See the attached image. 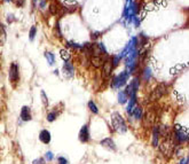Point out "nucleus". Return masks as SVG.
<instances>
[{"mask_svg": "<svg viewBox=\"0 0 189 164\" xmlns=\"http://www.w3.org/2000/svg\"><path fill=\"white\" fill-rule=\"evenodd\" d=\"M111 124H113V126L117 132L124 133V132L127 131V126H126V123H125L124 118L118 112H113L111 115Z\"/></svg>", "mask_w": 189, "mask_h": 164, "instance_id": "f257e3e1", "label": "nucleus"}, {"mask_svg": "<svg viewBox=\"0 0 189 164\" xmlns=\"http://www.w3.org/2000/svg\"><path fill=\"white\" fill-rule=\"evenodd\" d=\"M166 92V86L165 84H159L158 86H156L154 89V91L151 92L150 94V100L151 101H155V100H158L159 98H162Z\"/></svg>", "mask_w": 189, "mask_h": 164, "instance_id": "f03ea898", "label": "nucleus"}, {"mask_svg": "<svg viewBox=\"0 0 189 164\" xmlns=\"http://www.w3.org/2000/svg\"><path fill=\"white\" fill-rule=\"evenodd\" d=\"M9 79L12 83H16L19 79V68L16 62H13L9 69Z\"/></svg>", "mask_w": 189, "mask_h": 164, "instance_id": "7ed1b4c3", "label": "nucleus"}, {"mask_svg": "<svg viewBox=\"0 0 189 164\" xmlns=\"http://www.w3.org/2000/svg\"><path fill=\"white\" fill-rule=\"evenodd\" d=\"M79 140L81 142H87L90 140V130H88V125L85 124L83 125V128H80L79 132Z\"/></svg>", "mask_w": 189, "mask_h": 164, "instance_id": "20e7f679", "label": "nucleus"}, {"mask_svg": "<svg viewBox=\"0 0 189 164\" xmlns=\"http://www.w3.org/2000/svg\"><path fill=\"white\" fill-rule=\"evenodd\" d=\"M127 77H129V73H127V71H124L123 73H120V75H119L117 78H115L113 85L115 86V87H120L122 85H124V84H125V82H126Z\"/></svg>", "mask_w": 189, "mask_h": 164, "instance_id": "39448f33", "label": "nucleus"}, {"mask_svg": "<svg viewBox=\"0 0 189 164\" xmlns=\"http://www.w3.org/2000/svg\"><path fill=\"white\" fill-rule=\"evenodd\" d=\"M21 118L24 121V122H29V121H31V118H32V115H31V110L30 108L28 107V106H24V107H22V109H21Z\"/></svg>", "mask_w": 189, "mask_h": 164, "instance_id": "423d86ee", "label": "nucleus"}, {"mask_svg": "<svg viewBox=\"0 0 189 164\" xmlns=\"http://www.w3.org/2000/svg\"><path fill=\"white\" fill-rule=\"evenodd\" d=\"M100 145L103 146L104 148H107V149L116 150V145H115V142H113V140L111 138H106V139L101 140V141H100Z\"/></svg>", "mask_w": 189, "mask_h": 164, "instance_id": "0eeeda50", "label": "nucleus"}, {"mask_svg": "<svg viewBox=\"0 0 189 164\" xmlns=\"http://www.w3.org/2000/svg\"><path fill=\"white\" fill-rule=\"evenodd\" d=\"M115 68L113 63V59H108L107 62L103 64V75L104 76H109L110 73L113 71V69Z\"/></svg>", "mask_w": 189, "mask_h": 164, "instance_id": "6e6552de", "label": "nucleus"}, {"mask_svg": "<svg viewBox=\"0 0 189 164\" xmlns=\"http://www.w3.org/2000/svg\"><path fill=\"white\" fill-rule=\"evenodd\" d=\"M39 139H40V141L44 142V144H49V141H51V133H49V131H47V130L40 131V133H39Z\"/></svg>", "mask_w": 189, "mask_h": 164, "instance_id": "1a4fd4ad", "label": "nucleus"}, {"mask_svg": "<svg viewBox=\"0 0 189 164\" xmlns=\"http://www.w3.org/2000/svg\"><path fill=\"white\" fill-rule=\"evenodd\" d=\"M159 128L158 126H155L154 128V131H152V146L157 147L158 146V139H159Z\"/></svg>", "mask_w": 189, "mask_h": 164, "instance_id": "9d476101", "label": "nucleus"}, {"mask_svg": "<svg viewBox=\"0 0 189 164\" xmlns=\"http://www.w3.org/2000/svg\"><path fill=\"white\" fill-rule=\"evenodd\" d=\"M63 71L65 73V75L68 77H72L74 76V67L69 62H65L64 66H63Z\"/></svg>", "mask_w": 189, "mask_h": 164, "instance_id": "9b49d317", "label": "nucleus"}, {"mask_svg": "<svg viewBox=\"0 0 189 164\" xmlns=\"http://www.w3.org/2000/svg\"><path fill=\"white\" fill-rule=\"evenodd\" d=\"M131 115H133V116H134V118H136V119H140V118L142 117V109H141L140 107L135 106Z\"/></svg>", "mask_w": 189, "mask_h": 164, "instance_id": "f8f14e48", "label": "nucleus"}, {"mask_svg": "<svg viewBox=\"0 0 189 164\" xmlns=\"http://www.w3.org/2000/svg\"><path fill=\"white\" fill-rule=\"evenodd\" d=\"M127 99H129V95L125 92H119V94H118V101L120 103H125L127 101Z\"/></svg>", "mask_w": 189, "mask_h": 164, "instance_id": "ddd939ff", "label": "nucleus"}, {"mask_svg": "<svg viewBox=\"0 0 189 164\" xmlns=\"http://www.w3.org/2000/svg\"><path fill=\"white\" fill-rule=\"evenodd\" d=\"M45 57L47 59V61H48L49 64H54V62H55V56H54V54H52L51 52H46L45 53Z\"/></svg>", "mask_w": 189, "mask_h": 164, "instance_id": "4468645a", "label": "nucleus"}, {"mask_svg": "<svg viewBox=\"0 0 189 164\" xmlns=\"http://www.w3.org/2000/svg\"><path fill=\"white\" fill-rule=\"evenodd\" d=\"M60 54H61V57H62V59H63L65 62H68V61L70 60V57H71V56H70V54H69V52H68V51H65V50H62V51L60 52Z\"/></svg>", "mask_w": 189, "mask_h": 164, "instance_id": "2eb2a0df", "label": "nucleus"}, {"mask_svg": "<svg viewBox=\"0 0 189 164\" xmlns=\"http://www.w3.org/2000/svg\"><path fill=\"white\" fill-rule=\"evenodd\" d=\"M154 119H155V115H154V112H148L147 114V116H146V124H151L152 122H154Z\"/></svg>", "mask_w": 189, "mask_h": 164, "instance_id": "dca6fc26", "label": "nucleus"}, {"mask_svg": "<svg viewBox=\"0 0 189 164\" xmlns=\"http://www.w3.org/2000/svg\"><path fill=\"white\" fill-rule=\"evenodd\" d=\"M88 108L91 109V111H93L94 114H97V112H99V109H97V107L95 106L94 101H92V100L88 102Z\"/></svg>", "mask_w": 189, "mask_h": 164, "instance_id": "f3484780", "label": "nucleus"}, {"mask_svg": "<svg viewBox=\"0 0 189 164\" xmlns=\"http://www.w3.org/2000/svg\"><path fill=\"white\" fill-rule=\"evenodd\" d=\"M56 117H57V114L55 112V111H52V112H49V114L47 115V119H48V122H53Z\"/></svg>", "mask_w": 189, "mask_h": 164, "instance_id": "a211bd4d", "label": "nucleus"}, {"mask_svg": "<svg viewBox=\"0 0 189 164\" xmlns=\"http://www.w3.org/2000/svg\"><path fill=\"white\" fill-rule=\"evenodd\" d=\"M40 95H41V99H42V103L45 105V106H47L48 105V100H47V96H46V94H45V92L41 91L40 93Z\"/></svg>", "mask_w": 189, "mask_h": 164, "instance_id": "6ab92c4d", "label": "nucleus"}, {"mask_svg": "<svg viewBox=\"0 0 189 164\" xmlns=\"http://www.w3.org/2000/svg\"><path fill=\"white\" fill-rule=\"evenodd\" d=\"M5 39H6V32H5V28L3 25L1 27V43L3 44L5 43Z\"/></svg>", "mask_w": 189, "mask_h": 164, "instance_id": "aec40b11", "label": "nucleus"}, {"mask_svg": "<svg viewBox=\"0 0 189 164\" xmlns=\"http://www.w3.org/2000/svg\"><path fill=\"white\" fill-rule=\"evenodd\" d=\"M57 162H58V164H69L68 163V161H67V158H64V157H58L57 158Z\"/></svg>", "mask_w": 189, "mask_h": 164, "instance_id": "412c9836", "label": "nucleus"}, {"mask_svg": "<svg viewBox=\"0 0 189 164\" xmlns=\"http://www.w3.org/2000/svg\"><path fill=\"white\" fill-rule=\"evenodd\" d=\"M32 164H45V160L41 158V157H39L37 160H35V161L32 162Z\"/></svg>", "mask_w": 189, "mask_h": 164, "instance_id": "4be33fe9", "label": "nucleus"}, {"mask_svg": "<svg viewBox=\"0 0 189 164\" xmlns=\"http://www.w3.org/2000/svg\"><path fill=\"white\" fill-rule=\"evenodd\" d=\"M45 157H46L47 161H52V160H53V154H52L51 151H47L46 155H45Z\"/></svg>", "mask_w": 189, "mask_h": 164, "instance_id": "5701e85b", "label": "nucleus"}, {"mask_svg": "<svg viewBox=\"0 0 189 164\" xmlns=\"http://www.w3.org/2000/svg\"><path fill=\"white\" fill-rule=\"evenodd\" d=\"M35 35H36V28L32 27L31 30H30V39H33V38H35Z\"/></svg>", "mask_w": 189, "mask_h": 164, "instance_id": "b1692460", "label": "nucleus"}, {"mask_svg": "<svg viewBox=\"0 0 189 164\" xmlns=\"http://www.w3.org/2000/svg\"><path fill=\"white\" fill-rule=\"evenodd\" d=\"M145 78H146V79H149V78H150V71H149V70H146V73H145Z\"/></svg>", "mask_w": 189, "mask_h": 164, "instance_id": "393cba45", "label": "nucleus"}, {"mask_svg": "<svg viewBox=\"0 0 189 164\" xmlns=\"http://www.w3.org/2000/svg\"><path fill=\"white\" fill-rule=\"evenodd\" d=\"M189 163V161H188V158L186 160V158H182L181 161H180V163L179 164H188Z\"/></svg>", "mask_w": 189, "mask_h": 164, "instance_id": "a878e982", "label": "nucleus"}, {"mask_svg": "<svg viewBox=\"0 0 189 164\" xmlns=\"http://www.w3.org/2000/svg\"><path fill=\"white\" fill-rule=\"evenodd\" d=\"M97 37H99V33H94V35H93V39H96Z\"/></svg>", "mask_w": 189, "mask_h": 164, "instance_id": "bb28decb", "label": "nucleus"}]
</instances>
